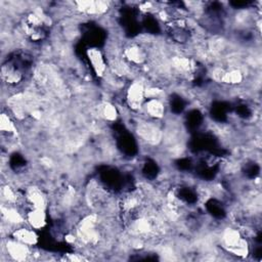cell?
<instances>
[{
	"label": "cell",
	"mask_w": 262,
	"mask_h": 262,
	"mask_svg": "<svg viewBox=\"0 0 262 262\" xmlns=\"http://www.w3.org/2000/svg\"><path fill=\"white\" fill-rule=\"evenodd\" d=\"M135 132L140 140L148 145H158L163 141L162 128L152 121H140L135 126Z\"/></svg>",
	"instance_id": "6da1fadb"
},
{
	"label": "cell",
	"mask_w": 262,
	"mask_h": 262,
	"mask_svg": "<svg viewBox=\"0 0 262 262\" xmlns=\"http://www.w3.org/2000/svg\"><path fill=\"white\" fill-rule=\"evenodd\" d=\"M144 85L140 81H133L126 90V103L131 111L137 112L142 108L145 101Z\"/></svg>",
	"instance_id": "7a4b0ae2"
},
{
	"label": "cell",
	"mask_w": 262,
	"mask_h": 262,
	"mask_svg": "<svg viewBox=\"0 0 262 262\" xmlns=\"http://www.w3.org/2000/svg\"><path fill=\"white\" fill-rule=\"evenodd\" d=\"M25 196V209H43L47 207V198L43 190L36 185L28 186L24 192Z\"/></svg>",
	"instance_id": "3957f363"
},
{
	"label": "cell",
	"mask_w": 262,
	"mask_h": 262,
	"mask_svg": "<svg viewBox=\"0 0 262 262\" xmlns=\"http://www.w3.org/2000/svg\"><path fill=\"white\" fill-rule=\"evenodd\" d=\"M32 247L19 243L15 239H9L5 243V250L7 255L15 261L30 260L33 257Z\"/></svg>",
	"instance_id": "277c9868"
},
{
	"label": "cell",
	"mask_w": 262,
	"mask_h": 262,
	"mask_svg": "<svg viewBox=\"0 0 262 262\" xmlns=\"http://www.w3.org/2000/svg\"><path fill=\"white\" fill-rule=\"evenodd\" d=\"M1 77L3 82H5L8 86H16L25 79L23 68L16 64L15 61H10L2 66Z\"/></svg>",
	"instance_id": "5b68a950"
},
{
	"label": "cell",
	"mask_w": 262,
	"mask_h": 262,
	"mask_svg": "<svg viewBox=\"0 0 262 262\" xmlns=\"http://www.w3.org/2000/svg\"><path fill=\"white\" fill-rule=\"evenodd\" d=\"M123 58L130 66H141L147 59V52L140 45L131 44L124 49Z\"/></svg>",
	"instance_id": "8992f818"
},
{
	"label": "cell",
	"mask_w": 262,
	"mask_h": 262,
	"mask_svg": "<svg viewBox=\"0 0 262 262\" xmlns=\"http://www.w3.org/2000/svg\"><path fill=\"white\" fill-rule=\"evenodd\" d=\"M74 5L79 12L88 15L101 14L108 9V2L104 1H77Z\"/></svg>",
	"instance_id": "52a82bcc"
},
{
	"label": "cell",
	"mask_w": 262,
	"mask_h": 262,
	"mask_svg": "<svg viewBox=\"0 0 262 262\" xmlns=\"http://www.w3.org/2000/svg\"><path fill=\"white\" fill-rule=\"evenodd\" d=\"M142 108L146 116L151 120H161L164 118L166 113V106L161 98L145 99Z\"/></svg>",
	"instance_id": "ba28073f"
},
{
	"label": "cell",
	"mask_w": 262,
	"mask_h": 262,
	"mask_svg": "<svg viewBox=\"0 0 262 262\" xmlns=\"http://www.w3.org/2000/svg\"><path fill=\"white\" fill-rule=\"evenodd\" d=\"M87 56L91 63V67L97 77H103L106 72V62L102 52L98 48H89L87 50Z\"/></svg>",
	"instance_id": "9c48e42d"
},
{
	"label": "cell",
	"mask_w": 262,
	"mask_h": 262,
	"mask_svg": "<svg viewBox=\"0 0 262 262\" xmlns=\"http://www.w3.org/2000/svg\"><path fill=\"white\" fill-rule=\"evenodd\" d=\"M11 235L13 239L19 243H23L25 245H28L30 247H33L38 243V235L35 229L31 227L18 226L12 231Z\"/></svg>",
	"instance_id": "30bf717a"
},
{
	"label": "cell",
	"mask_w": 262,
	"mask_h": 262,
	"mask_svg": "<svg viewBox=\"0 0 262 262\" xmlns=\"http://www.w3.org/2000/svg\"><path fill=\"white\" fill-rule=\"evenodd\" d=\"M25 218L31 228L42 229L46 225V213L43 209H29L25 213Z\"/></svg>",
	"instance_id": "8fae6325"
},
{
	"label": "cell",
	"mask_w": 262,
	"mask_h": 262,
	"mask_svg": "<svg viewBox=\"0 0 262 262\" xmlns=\"http://www.w3.org/2000/svg\"><path fill=\"white\" fill-rule=\"evenodd\" d=\"M0 130L1 133L4 135H14L16 134V127L13 123V121L11 120L10 116L7 114L2 113L0 116Z\"/></svg>",
	"instance_id": "7c38bea8"
},
{
	"label": "cell",
	"mask_w": 262,
	"mask_h": 262,
	"mask_svg": "<svg viewBox=\"0 0 262 262\" xmlns=\"http://www.w3.org/2000/svg\"><path fill=\"white\" fill-rule=\"evenodd\" d=\"M99 113H100V116L106 120V121H110V122H113V121H116L117 120V117H118V112H117V108L114 104L110 103V102H104L100 105V108H99Z\"/></svg>",
	"instance_id": "4fadbf2b"
}]
</instances>
